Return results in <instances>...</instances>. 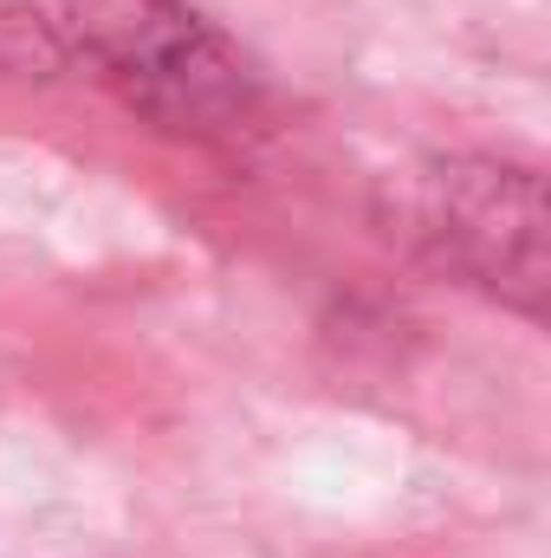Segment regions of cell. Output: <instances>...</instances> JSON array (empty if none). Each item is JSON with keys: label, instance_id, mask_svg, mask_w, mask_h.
<instances>
[{"label": "cell", "instance_id": "2", "mask_svg": "<svg viewBox=\"0 0 551 558\" xmlns=\"http://www.w3.org/2000/svg\"><path fill=\"white\" fill-rule=\"evenodd\" d=\"M390 234L421 267L467 279L526 318H546L551 221L539 169L493 156L421 162L390 189Z\"/></svg>", "mask_w": 551, "mask_h": 558}, {"label": "cell", "instance_id": "1", "mask_svg": "<svg viewBox=\"0 0 551 558\" xmlns=\"http://www.w3.org/2000/svg\"><path fill=\"white\" fill-rule=\"evenodd\" d=\"M65 59H85L156 131L228 143L260 118V85L241 52L182 0H59Z\"/></svg>", "mask_w": 551, "mask_h": 558}]
</instances>
